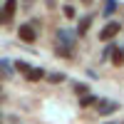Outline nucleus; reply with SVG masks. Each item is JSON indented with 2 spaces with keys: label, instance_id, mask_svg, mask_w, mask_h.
<instances>
[{
  "label": "nucleus",
  "instance_id": "f257e3e1",
  "mask_svg": "<svg viewBox=\"0 0 124 124\" xmlns=\"http://www.w3.org/2000/svg\"><path fill=\"white\" fill-rule=\"evenodd\" d=\"M15 10H17V0H5L3 8H0V25H10L13 23Z\"/></svg>",
  "mask_w": 124,
  "mask_h": 124
},
{
  "label": "nucleus",
  "instance_id": "f03ea898",
  "mask_svg": "<svg viewBox=\"0 0 124 124\" xmlns=\"http://www.w3.org/2000/svg\"><path fill=\"white\" fill-rule=\"evenodd\" d=\"M17 37L20 40H23V42H35V40H37V30L32 27V23H25V25H20L17 27Z\"/></svg>",
  "mask_w": 124,
  "mask_h": 124
},
{
  "label": "nucleus",
  "instance_id": "7ed1b4c3",
  "mask_svg": "<svg viewBox=\"0 0 124 124\" xmlns=\"http://www.w3.org/2000/svg\"><path fill=\"white\" fill-rule=\"evenodd\" d=\"M119 30H122V23H107L104 27H102V32H99V40L109 42V40H114L119 35Z\"/></svg>",
  "mask_w": 124,
  "mask_h": 124
},
{
  "label": "nucleus",
  "instance_id": "20e7f679",
  "mask_svg": "<svg viewBox=\"0 0 124 124\" xmlns=\"http://www.w3.org/2000/svg\"><path fill=\"white\" fill-rule=\"evenodd\" d=\"M92 20H94V17H92V13H87V15H82V17H79L77 30H75L77 37H85V35H87V30H89V25H92Z\"/></svg>",
  "mask_w": 124,
  "mask_h": 124
},
{
  "label": "nucleus",
  "instance_id": "39448f33",
  "mask_svg": "<svg viewBox=\"0 0 124 124\" xmlns=\"http://www.w3.org/2000/svg\"><path fill=\"white\" fill-rule=\"evenodd\" d=\"M117 109H119V104H117V102H107V99H102L97 112H99L102 117H104V114H112V112H117Z\"/></svg>",
  "mask_w": 124,
  "mask_h": 124
},
{
  "label": "nucleus",
  "instance_id": "423d86ee",
  "mask_svg": "<svg viewBox=\"0 0 124 124\" xmlns=\"http://www.w3.org/2000/svg\"><path fill=\"white\" fill-rule=\"evenodd\" d=\"M42 77H45V70H40V67H30V72L25 75L27 82H40Z\"/></svg>",
  "mask_w": 124,
  "mask_h": 124
},
{
  "label": "nucleus",
  "instance_id": "0eeeda50",
  "mask_svg": "<svg viewBox=\"0 0 124 124\" xmlns=\"http://www.w3.org/2000/svg\"><path fill=\"white\" fill-rule=\"evenodd\" d=\"M97 102H99L97 94H85V97L79 99V104H82V107H89V104H97Z\"/></svg>",
  "mask_w": 124,
  "mask_h": 124
},
{
  "label": "nucleus",
  "instance_id": "6e6552de",
  "mask_svg": "<svg viewBox=\"0 0 124 124\" xmlns=\"http://www.w3.org/2000/svg\"><path fill=\"white\" fill-rule=\"evenodd\" d=\"M47 79L52 82V85H60V82H65V75H62V72H50Z\"/></svg>",
  "mask_w": 124,
  "mask_h": 124
},
{
  "label": "nucleus",
  "instance_id": "1a4fd4ad",
  "mask_svg": "<svg viewBox=\"0 0 124 124\" xmlns=\"http://www.w3.org/2000/svg\"><path fill=\"white\" fill-rule=\"evenodd\" d=\"M114 52H117V45L112 42V45H107V47H104V52H102V57H104V60H112V57H114Z\"/></svg>",
  "mask_w": 124,
  "mask_h": 124
},
{
  "label": "nucleus",
  "instance_id": "9d476101",
  "mask_svg": "<svg viewBox=\"0 0 124 124\" xmlns=\"http://www.w3.org/2000/svg\"><path fill=\"white\" fill-rule=\"evenodd\" d=\"M62 13H65V17H67V20H75V17H77L75 5H65V10H62Z\"/></svg>",
  "mask_w": 124,
  "mask_h": 124
},
{
  "label": "nucleus",
  "instance_id": "9b49d317",
  "mask_svg": "<svg viewBox=\"0 0 124 124\" xmlns=\"http://www.w3.org/2000/svg\"><path fill=\"white\" fill-rule=\"evenodd\" d=\"M114 10H117V0H107V5H104V17H109Z\"/></svg>",
  "mask_w": 124,
  "mask_h": 124
},
{
  "label": "nucleus",
  "instance_id": "f8f14e48",
  "mask_svg": "<svg viewBox=\"0 0 124 124\" xmlns=\"http://www.w3.org/2000/svg\"><path fill=\"white\" fill-rule=\"evenodd\" d=\"M112 62H114V67H122V65H124V50H117Z\"/></svg>",
  "mask_w": 124,
  "mask_h": 124
},
{
  "label": "nucleus",
  "instance_id": "ddd939ff",
  "mask_svg": "<svg viewBox=\"0 0 124 124\" xmlns=\"http://www.w3.org/2000/svg\"><path fill=\"white\" fill-rule=\"evenodd\" d=\"M15 70L23 72V75H27V72H30V65H27V62H15Z\"/></svg>",
  "mask_w": 124,
  "mask_h": 124
},
{
  "label": "nucleus",
  "instance_id": "4468645a",
  "mask_svg": "<svg viewBox=\"0 0 124 124\" xmlns=\"http://www.w3.org/2000/svg\"><path fill=\"white\" fill-rule=\"evenodd\" d=\"M72 87H75V92H79L82 97H85V94H89V89H87L85 85H77V82H75V85H72Z\"/></svg>",
  "mask_w": 124,
  "mask_h": 124
},
{
  "label": "nucleus",
  "instance_id": "2eb2a0df",
  "mask_svg": "<svg viewBox=\"0 0 124 124\" xmlns=\"http://www.w3.org/2000/svg\"><path fill=\"white\" fill-rule=\"evenodd\" d=\"M57 5V0H47V8H55Z\"/></svg>",
  "mask_w": 124,
  "mask_h": 124
},
{
  "label": "nucleus",
  "instance_id": "dca6fc26",
  "mask_svg": "<svg viewBox=\"0 0 124 124\" xmlns=\"http://www.w3.org/2000/svg\"><path fill=\"white\" fill-rule=\"evenodd\" d=\"M32 3H35V0H25V5H27V8H30V5H32Z\"/></svg>",
  "mask_w": 124,
  "mask_h": 124
},
{
  "label": "nucleus",
  "instance_id": "f3484780",
  "mask_svg": "<svg viewBox=\"0 0 124 124\" xmlns=\"http://www.w3.org/2000/svg\"><path fill=\"white\" fill-rule=\"evenodd\" d=\"M82 3H87V5H89V3H92V0H82Z\"/></svg>",
  "mask_w": 124,
  "mask_h": 124
},
{
  "label": "nucleus",
  "instance_id": "a211bd4d",
  "mask_svg": "<svg viewBox=\"0 0 124 124\" xmlns=\"http://www.w3.org/2000/svg\"><path fill=\"white\" fill-rule=\"evenodd\" d=\"M0 124H3V119H0Z\"/></svg>",
  "mask_w": 124,
  "mask_h": 124
}]
</instances>
